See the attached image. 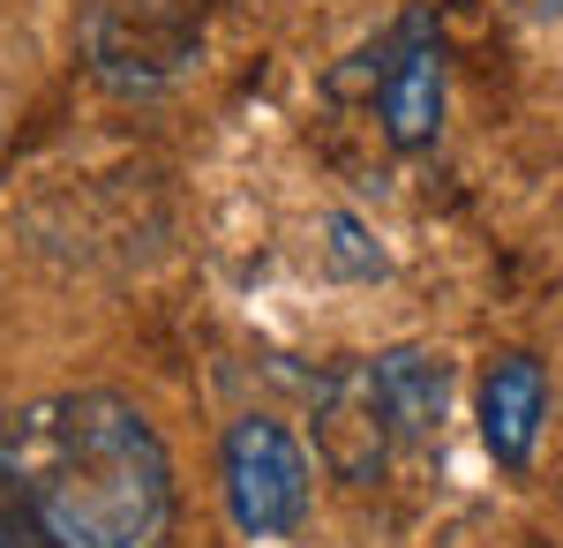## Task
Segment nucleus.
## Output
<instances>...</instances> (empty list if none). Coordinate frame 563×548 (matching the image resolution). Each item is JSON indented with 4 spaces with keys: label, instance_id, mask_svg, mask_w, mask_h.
Instances as JSON below:
<instances>
[{
    "label": "nucleus",
    "instance_id": "20e7f679",
    "mask_svg": "<svg viewBox=\"0 0 563 548\" xmlns=\"http://www.w3.org/2000/svg\"><path fill=\"white\" fill-rule=\"evenodd\" d=\"M196 61V23L174 0H106L90 15V76L106 90H166Z\"/></svg>",
    "mask_w": 563,
    "mask_h": 548
},
{
    "label": "nucleus",
    "instance_id": "423d86ee",
    "mask_svg": "<svg viewBox=\"0 0 563 548\" xmlns=\"http://www.w3.org/2000/svg\"><path fill=\"white\" fill-rule=\"evenodd\" d=\"M541 421H549V369L533 353L488 361V376H481V443H488V459L504 473H526L533 443H541Z\"/></svg>",
    "mask_w": 563,
    "mask_h": 548
},
{
    "label": "nucleus",
    "instance_id": "0eeeda50",
    "mask_svg": "<svg viewBox=\"0 0 563 548\" xmlns=\"http://www.w3.org/2000/svg\"><path fill=\"white\" fill-rule=\"evenodd\" d=\"M368 361H376V391H384V414L398 428V451L435 443L443 414H451V361L435 346H384Z\"/></svg>",
    "mask_w": 563,
    "mask_h": 548
},
{
    "label": "nucleus",
    "instance_id": "f03ea898",
    "mask_svg": "<svg viewBox=\"0 0 563 548\" xmlns=\"http://www.w3.org/2000/svg\"><path fill=\"white\" fill-rule=\"evenodd\" d=\"M218 473H225V518L249 541H286L301 534L308 496H316V465H308L301 436L271 414H241L218 443Z\"/></svg>",
    "mask_w": 563,
    "mask_h": 548
},
{
    "label": "nucleus",
    "instance_id": "1a4fd4ad",
    "mask_svg": "<svg viewBox=\"0 0 563 548\" xmlns=\"http://www.w3.org/2000/svg\"><path fill=\"white\" fill-rule=\"evenodd\" d=\"M0 548H60V541H53V526H45L23 496H8V504H0Z\"/></svg>",
    "mask_w": 563,
    "mask_h": 548
},
{
    "label": "nucleus",
    "instance_id": "7ed1b4c3",
    "mask_svg": "<svg viewBox=\"0 0 563 548\" xmlns=\"http://www.w3.org/2000/svg\"><path fill=\"white\" fill-rule=\"evenodd\" d=\"M443 106H451V76H443V39H435L429 8H406L376 45V128L390 151H435L443 135Z\"/></svg>",
    "mask_w": 563,
    "mask_h": 548
},
{
    "label": "nucleus",
    "instance_id": "39448f33",
    "mask_svg": "<svg viewBox=\"0 0 563 548\" xmlns=\"http://www.w3.org/2000/svg\"><path fill=\"white\" fill-rule=\"evenodd\" d=\"M316 451L353 489H368V481L390 473L398 428H390L384 391H376V361H339L331 376L316 383Z\"/></svg>",
    "mask_w": 563,
    "mask_h": 548
},
{
    "label": "nucleus",
    "instance_id": "f257e3e1",
    "mask_svg": "<svg viewBox=\"0 0 563 548\" xmlns=\"http://www.w3.org/2000/svg\"><path fill=\"white\" fill-rule=\"evenodd\" d=\"M15 496L60 548H158L174 534L166 436L121 391H60L15 428Z\"/></svg>",
    "mask_w": 563,
    "mask_h": 548
},
{
    "label": "nucleus",
    "instance_id": "6e6552de",
    "mask_svg": "<svg viewBox=\"0 0 563 548\" xmlns=\"http://www.w3.org/2000/svg\"><path fill=\"white\" fill-rule=\"evenodd\" d=\"M323 263H331L339 278H384V271H390V255L376 249L368 218H353V211H331V218H323Z\"/></svg>",
    "mask_w": 563,
    "mask_h": 548
}]
</instances>
